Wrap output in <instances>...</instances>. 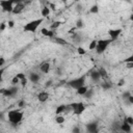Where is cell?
<instances>
[{
  "label": "cell",
  "mask_w": 133,
  "mask_h": 133,
  "mask_svg": "<svg viewBox=\"0 0 133 133\" xmlns=\"http://www.w3.org/2000/svg\"><path fill=\"white\" fill-rule=\"evenodd\" d=\"M101 87H102L104 90H108V89L111 88V84L105 81V82H102V83H101Z\"/></svg>",
  "instance_id": "obj_24"
},
{
  "label": "cell",
  "mask_w": 133,
  "mask_h": 133,
  "mask_svg": "<svg viewBox=\"0 0 133 133\" xmlns=\"http://www.w3.org/2000/svg\"><path fill=\"white\" fill-rule=\"evenodd\" d=\"M51 83H52V81H51V80H50V81H47V86L51 85Z\"/></svg>",
  "instance_id": "obj_45"
},
{
  "label": "cell",
  "mask_w": 133,
  "mask_h": 133,
  "mask_svg": "<svg viewBox=\"0 0 133 133\" xmlns=\"http://www.w3.org/2000/svg\"><path fill=\"white\" fill-rule=\"evenodd\" d=\"M24 105H25V101H24V100H21V101L18 103V106H19V108H22V107H24Z\"/></svg>",
  "instance_id": "obj_39"
},
{
  "label": "cell",
  "mask_w": 133,
  "mask_h": 133,
  "mask_svg": "<svg viewBox=\"0 0 133 133\" xmlns=\"http://www.w3.org/2000/svg\"><path fill=\"white\" fill-rule=\"evenodd\" d=\"M29 81L30 82H32V83H37L38 81H39V79H41V76L38 75V74H36V73H31L30 75H29Z\"/></svg>",
  "instance_id": "obj_14"
},
{
  "label": "cell",
  "mask_w": 133,
  "mask_h": 133,
  "mask_svg": "<svg viewBox=\"0 0 133 133\" xmlns=\"http://www.w3.org/2000/svg\"><path fill=\"white\" fill-rule=\"evenodd\" d=\"M90 78H91V80H92L94 82H99L100 79H101V76H100L99 72H98L97 70H95V71H92V72L90 73Z\"/></svg>",
  "instance_id": "obj_15"
},
{
  "label": "cell",
  "mask_w": 133,
  "mask_h": 133,
  "mask_svg": "<svg viewBox=\"0 0 133 133\" xmlns=\"http://www.w3.org/2000/svg\"><path fill=\"white\" fill-rule=\"evenodd\" d=\"M64 121H65V118L60 114V115H56L55 116V123L56 124H58V125H62L63 123H64Z\"/></svg>",
  "instance_id": "obj_19"
},
{
  "label": "cell",
  "mask_w": 133,
  "mask_h": 133,
  "mask_svg": "<svg viewBox=\"0 0 133 133\" xmlns=\"http://www.w3.org/2000/svg\"><path fill=\"white\" fill-rule=\"evenodd\" d=\"M23 116H24V113L19 109H12L7 112V118L9 123H11L12 125L19 124L23 119Z\"/></svg>",
  "instance_id": "obj_2"
},
{
  "label": "cell",
  "mask_w": 133,
  "mask_h": 133,
  "mask_svg": "<svg viewBox=\"0 0 133 133\" xmlns=\"http://www.w3.org/2000/svg\"><path fill=\"white\" fill-rule=\"evenodd\" d=\"M92 95H94V90H92V89H88V90L86 91V94H85L83 97L86 98V99H89V98L92 97Z\"/></svg>",
  "instance_id": "obj_28"
},
{
  "label": "cell",
  "mask_w": 133,
  "mask_h": 133,
  "mask_svg": "<svg viewBox=\"0 0 133 133\" xmlns=\"http://www.w3.org/2000/svg\"><path fill=\"white\" fill-rule=\"evenodd\" d=\"M7 26H8L9 28H12V27L15 26V22H14V21H11V20H9V21L7 22Z\"/></svg>",
  "instance_id": "obj_37"
},
{
  "label": "cell",
  "mask_w": 133,
  "mask_h": 133,
  "mask_svg": "<svg viewBox=\"0 0 133 133\" xmlns=\"http://www.w3.org/2000/svg\"><path fill=\"white\" fill-rule=\"evenodd\" d=\"M44 22V18H38V19H34L28 23H26L23 27V30L25 32H31V33H34L37 28L43 24Z\"/></svg>",
  "instance_id": "obj_1"
},
{
  "label": "cell",
  "mask_w": 133,
  "mask_h": 133,
  "mask_svg": "<svg viewBox=\"0 0 133 133\" xmlns=\"http://www.w3.org/2000/svg\"><path fill=\"white\" fill-rule=\"evenodd\" d=\"M65 110H66V105H64V104L58 105V106L56 107V109H55V114H56V115H60L61 113L65 112Z\"/></svg>",
  "instance_id": "obj_16"
},
{
  "label": "cell",
  "mask_w": 133,
  "mask_h": 133,
  "mask_svg": "<svg viewBox=\"0 0 133 133\" xmlns=\"http://www.w3.org/2000/svg\"><path fill=\"white\" fill-rule=\"evenodd\" d=\"M131 128H132V126H130L126 121H124V123L119 126L121 131L122 132H125V133H130L131 132Z\"/></svg>",
  "instance_id": "obj_12"
},
{
  "label": "cell",
  "mask_w": 133,
  "mask_h": 133,
  "mask_svg": "<svg viewBox=\"0 0 133 133\" xmlns=\"http://www.w3.org/2000/svg\"><path fill=\"white\" fill-rule=\"evenodd\" d=\"M49 30H50V29H48V28H42L41 33H42L43 35H45V36H48V34H49Z\"/></svg>",
  "instance_id": "obj_33"
},
{
  "label": "cell",
  "mask_w": 133,
  "mask_h": 133,
  "mask_svg": "<svg viewBox=\"0 0 133 133\" xmlns=\"http://www.w3.org/2000/svg\"><path fill=\"white\" fill-rule=\"evenodd\" d=\"M4 62H5V60H4V58L2 57V58L0 59V66H3V64H4Z\"/></svg>",
  "instance_id": "obj_43"
},
{
  "label": "cell",
  "mask_w": 133,
  "mask_h": 133,
  "mask_svg": "<svg viewBox=\"0 0 133 133\" xmlns=\"http://www.w3.org/2000/svg\"><path fill=\"white\" fill-rule=\"evenodd\" d=\"M83 27H84V22H83V20H82V19H78V20L76 21V26H75V28L81 29V28H83Z\"/></svg>",
  "instance_id": "obj_21"
},
{
  "label": "cell",
  "mask_w": 133,
  "mask_h": 133,
  "mask_svg": "<svg viewBox=\"0 0 133 133\" xmlns=\"http://www.w3.org/2000/svg\"><path fill=\"white\" fill-rule=\"evenodd\" d=\"M89 88H88V86H86V85H84V86H82V87H80V88H78L77 90H76V92H77V95H79V96H84L85 94H86V91L88 90Z\"/></svg>",
  "instance_id": "obj_18"
},
{
  "label": "cell",
  "mask_w": 133,
  "mask_h": 133,
  "mask_svg": "<svg viewBox=\"0 0 133 133\" xmlns=\"http://www.w3.org/2000/svg\"><path fill=\"white\" fill-rule=\"evenodd\" d=\"M131 95H132V94H131L130 91H124V92L122 94V98H123L124 100H128Z\"/></svg>",
  "instance_id": "obj_30"
},
{
  "label": "cell",
  "mask_w": 133,
  "mask_h": 133,
  "mask_svg": "<svg viewBox=\"0 0 133 133\" xmlns=\"http://www.w3.org/2000/svg\"><path fill=\"white\" fill-rule=\"evenodd\" d=\"M16 76H17L20 80H23V79H25V78H26V76H25V74H24V73H18Z\"/></svg>",
  "instance_id": "obj_36"
},
{
  "label": "cell",
  "mask_w": 133,
  "mask_h": 133,
  "mask_svg": "<svg viewBox=\"0 0 133 133\" xmlns=\"http://www.w3.org/2000/svg\"><path fill=\"white\" fill-rule=\"evenodd\" d=\"M111 39L109 38H106V39H99L98 41V44H97V48H96V52H97V54H103L105 51H106V49H107V47L111 44Z\"/></svg>",
  "instance_id": "obj_4"
},
{
  "label": "cell",
  "mask_w": 133,
  "mask_h": 133,
  "mask_svg": "<svg viewBox=\"0 0 133 133\" xmlns=\"http://www.w3.org/2000/svg\"><path fill=\"white\" fill-rule=\"evenodd\" d=\"M27 81H28V79H27V78H25V79L21 80V82H20V83H21V85H22V86H25V85L27 84Z\"/></svg>",
  "instance_id": "obj_40"
},
{
  "label": "cell",
  "mask_w": 133,
  "mask_h": 133,
  "mask_svg": "<svg viewBox=\"0 0 133 133\" xmlns=\"http://www.w3.org/2000/svg\"><path fill=\"white\" fill-rule=\"evenodd\" d=\"M24 8H25V4L23 2H21V1H18V2H16L15 6H14L12 14L14 15H19L24 10Z\"/></svg>",
  "instance_id": "obj_9"
},
{
  "label": "cell",
  "mask_w": 133,
  "mask_h": 133,
  "mask_svg": "<svg viewBox=\"0 0 133 133\" xmlns=\"http://www.w3.org/2000/svg\"><path fill=\"white\" fill-rule=\"evenodd\" d=\"M77 52H78L79 55H84V54H86V50H85L83 47H78V48H77Z\"/></svg>",
  "instance_id": "obj_26"
},
{
  "label": "cell",
  "mask_w": 133,
  "mask_h": 133,
  "mask_svg": "<svg viewBox=\"0 0 133 133\" xmlns=\"http://www.w3.org/2000/svg\"><path fill=\"white\" fill-rule=\"evenodd\" d=\"M97 44H98V41L92 39V41L89 43V45H88V50H96V48H97Z\"/></svg>",
  "instance_id": "obj_22"
},
{
  "label": "cell",
  "mask_w": 133,
  "mask_h": 133,
  "mask_svg": "<svg viewBox=\"0 0 133 133\" xmlns=\"http://www.w3.org/2000/svg\"><path fill=\"white\" fill-rule=\"evenodd\" d=\"M132 91H133V90H132Z\"/></svg>",
  "instance_id": "obj_47"
},
{
  "label": "cell",
  "mask_w": 133,
  "mask_h": 133,
  "mask_svg": "<svg viewBox=\"0 0 133 133\" xmlns=\"http://www.w3.org/2000/svg\"><path fill=\"white\" fill-rule=\"evenodd\" d=\"M126 68L127 69H133V62H127L126 63Z\"/></svg>",
  "instance_id": "obj_41"
},
{
  "label": "cell",
  "mask_w": 133,
  "mask_h": 133,
  "mask_svg": "<svg viewBox=\"0 0 133 133\" xmlns=\"http://www.w3.org/2000/svg\"><path fill=\"white\" fill-rule=\"evenodd\" d=\"M127 101H128V102H129L130 104H132V105H133V95H131V96L129 97V99H128Z\"/></svg>",
  "instance_id": "obj_42"
},
{
  "label": "cell",
  "mask_w": 133,
  "mask_h": 133,
  "mask_svg": "<svg viewBox=\"0 0 133 133\" xmlns=\"http://www.w3.org/2000/svg\"><path fill=\"white\" fill-rule=\"evenodd\" d=\"M99 10H100V8H99V6H98L97 4L92 5V6L89 8V11H90L91 14H98V12H99Z\"/></svg>",
  "instance_id": "obj_25"
},
{
  "label": "cell",
  "mask_w": 133,
  "mask_h": 133,
  "mask_svg": "<svg viewBox=\"0 0 133 133\" xmlns=\"http://www.w3.org/2000/svg\"><path fill=\"white\" fill-rule=\"evenodd\" d=\"M20 82H21V80H20V79H19L17 76H15V77L11 79V84H12L14 86H16L17 84H19Z\"/></svg>",
  "instance_id": "obj_27"
},
{
  "label": "cell",
  "mask_w": 133,
  "mask_h": 133,
  "mask_svg": "<svg viewBox=\"0 0 133 133\" xmlns=\"http://www.w3.org/2000/svg\"><path fill=\"white\" fill-rule=\"evenodd\" d=\"M123 32V30L121 29V28H116V29H109L108 30V35L110 36V39L113 42V41H115L119 35H121V33Z\"/></svg>",
  "instance_id": "obj_6"
},
{
  "label": "cell",
  "mask_w": 133,
  "mask_h": 133,
  "mask_svg": "<svg viewBox=\"0 0 133 133\" xmlns=\"http://www.w3.org/2000/svg\"><path fill=\"white\" fill-rule=\"evenodd\" d=\"M72 38H73L74 43H80V35H79V34L74 33V34H73V36H72Z\"/></svg>",
  "instance_id": "obj_29"
},
{
  "label": "cell",
  "mask_w": 133,
  "mask_h": 133,
  "mask_svg": "<svg viewBox=\"0 0 133 133\" xmlns=\"http://www.w3.org/2000/svg\"><path fill=\"white\" fill-rule=\"evenodd\" d=\"M124 62H125V63H127V62H133V53H132L130 56H128L127 58H125V59H124Z\"/></svg>",
  "instance_id": "obj_32"
},
{
  "label": "cell",
  "mask_w": 133,
  "mask_h": 133,
  "mask_svg": "<svg viewBox=\"0 0 133 133\" xmlns=\"http://www.w3.org/2000/svg\"><path fill=\"white\" fill-rule=\"evenodd\" d=\"M50 68H51L50 62L46 61V62H43V63L39 65V71H41L42 73H44V74H48V73L50 72Z\"/></svg>",
  "instance_id": "obj_11"
},
{
  "label": "cell",
  "mask_w": 133,
  "mask_h": 133,
  "mask_svg": "<svg viewBox=\"0 0 133 133\" xmlns=\"http://www.w3.org/2000/svg\"><path fill=\"white\" fill-rule=\"evenodd\" d=\"M6 28V24L4 23V22H2L1 23V25H0V31L2 32V31H4V29Z\"/></svg>",
  "instance_id": "obj_38"
},
{
  "label": "cell",
  "mask_w": 133,
  "mask_h": 133,
  "mask_svg": "<svg viewBox=\"0 0 133 133\" xmlns=\"http://www.w3.org/2000/svg\"><path fill=\"white\" fill-rule=\"evenodd\" d=\"M49 97H50L49 92H47V91H39L38 95H37V100L41 103H45L49 99Z\"/></svg>",
  "instance_id": "obj_10"
},
{
  "label": "cell",
  "mask_w": 133,
  "mask_h": 133,
  "mask_svg": "<svg viewBox=\"0 0 133 133\" xmlns=\"http://www.w3.org/2000/svg\"><path fill=\"white\" fill-rule=\"evenodd\" d=\"M85 109H86V105L82 101H80L78 103V106L73 110V114H75V115H81L85 111Z\"/></svg>",
  "instance_id": "obj_7"
},
{
  "label": "cell",
  "mask_w": 133,
  "mask_h": 133,
  "mask_svg": "<svg viewBox=\"0 0 133 133\" xmlns=\"http://www.w3.org/2000/svg\"><path fill=\"white\" fill-rule=\"evenodd\" d=\"M60 25H61V22H60V21H55V22H53V23L50 25V29H51V30H55V29H57Z\"/></svg>",
  "instance_id": "obj_20"
},
{
  "label": "cell",
  "mask_w": 133,
  "mask_h": 133,
  "mask_svg": "<svg viewBox=\"0 0 133 133\" xmlns=\"http://www.w3.org/2000/svg\"><path fill=\"white\" fill-rule=\"evenodd\" d=\"M51 12V9L49 6H44L42 9H41V15H42V18H45V17H48Z\"/></svg>",
  "instance_id": "obj_17"
},
{
  "label": "cell",
  "mask_w": 133,
  "mask_h": 133,
  "mask_svg": "<svg viewBox=\"0 0 133 133\" xmlns=\"http://www.w3.org/2000/svg\"><path fill=\"white\" fill-rule=\"evenodd\" d=\"M125 121L130 125V126H133V116H131V115H128L126 118H125Z\"/></svg>",
  "instance_id": "obj_31"
},
{
  "label": "cell",
  "mask_w": 133,
  "mask_h": 133,
  "mask_svg": "<svg viewBox=\"0 0 133 133\" xmlns=\"http://www.w3.org/2000/svg\"><path fill=\"white\" fill-rule=\"evenodd\" d=\"M96 133H99V132H96Z\"/></svg>",
  "instance_id": "obj_46"
},
{
  "label": "cell",
  "mask_w": 133,
  "mask_h": 133,
  "mask_svg": "<svg viewBox=\"0 0 133 133\" xmlns=\"http://www.w3.org/2000/svg\"><path fill=\"white\" fill-rule=\"evenodd\" d=\"M68 84L73 88V89H78V88H80V87H82V86H84L85 85V76L83 75V76H80V77H78V78H75V79H72V80H70L69 82H68Z\"/></svg>",
  "instance_id": "obj_3"
},
{
  "label": "cell",
  "mask_w": 133,
  "mask_h": 133,
  "mask_svg": "<svg viewBox=\"0 0 133 133\" xmlns=\"http://www.w3.org/2000/svg\"><path fill=\"white\" fill-rule=\"evenodd\" d=\"M15 4H16L15 1H8V0H2V1H0V6H1L2 10L8 11V12H12V9H14Z\"/></svg>",
  "instance_id": "obj_5"
},
{
  "label": "cell",
  "mask_w": 133,
  "mask_h": 133,
  "mask_svg": "<svg viewBox=\"0 0 133 133\" xmlns=\"http://www.w3.org/2000/svg\"><path fill=\"white\" fill-rule=\"evenodd\" d=\"M54 41H55L57 44H59V45H62V46L66 45L65 39H63V38H61V37H57V36H55V37H54Z\"/></svg>",
  "instance_id": "obj_23"
},
{
  "label": "cell",
  "mask_w": 133,
  "mask_h": 133,
  "mask_svg": "<svg viewBox=\"0 0 133 133\" xmlns=\"http://www.w3.org/2000/svg\"><path fill=\"white\" fill-rule=\"evenodd\" d=\"M125 83H126V80H125L124 78H122V79H119V80H118V82H117V86L122 87V86H124V85H125Z\"/></svg>",
  "instance_id": "obj_35"
},
{
  "label": "cell",
  "mask_w": 133,
  "mask_h": 133,
  "mask_svg": "<svg viewBox=\"0 0 133 133\" xmlns=\"http://www.w3.org/2000/svg\"><path fill=\"white\" fill-rule=\"evenodd\" d=\"M130 20L133 22V8H132V14H131V16H130Z\"/></svg>",
  "instance_id": "obj_44"
},
{
  "label": "cell",
  "mask_w": 133,
  "mask_h": 133,
  "mask_svg": "<svg viewBox=\"0 0 133 133\" xmlns=\"http://www.w3.org/2000/svg\"><path fill=\"white\" fill-rule=\"evenodd\" d=\"M97 71L99 72V74H100V76H101V79H104V80L108 79V72L106 71V69H105L104 66H100Z\"/></svg>",
  "instance_id": "obj_13"
},
{
  "label": "cell",
  "mask_w": 133,
  "mask_h": 133,
  "mask_svg": "<svg viewBox=\"0 0 133 133\" xmlns=\"http://www.w3.org/2000/svg\"><path fill=\"white\" fill-rule=\"evenodd\" d=\"M86 132L87 133H96L98 132V122H90L88 124H86Z\"/></svg>",
  "instance_id": "obj_8"
},
{
  "label": "cell",
  "mask_w": 133,
  "mask_h": 133,
  "mask_svg": "<svg viewBox=\"0 0 133 133\" xmlns=\"http://www.w3.org/2000/svg\"><path fill=\"white\" fill-rule=\"evenodd\" d=\"M72 133H81V130L78 126H74L72 129Z\"/></svg>",
  "instance_id": "obj_34"
}]
</instances>
